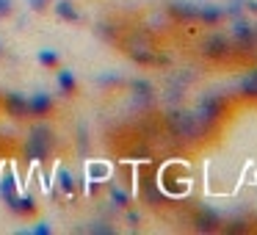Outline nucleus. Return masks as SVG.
<instances>
[{
  "mask_svg": "<svg viewBox=\"0 0 257 235\" xmlns=\"http://www.w3.org/2000/svg\"><path fill=\"white\" fill-rule=\"evenodd\" d=\"M58 191H61L67 199H72V196L78 194V180H75V174L69 172V169H58Z\"/></svg>",
  "mask_w": 257,
  "mask_h": 235,
  "instance_id": "12",
  "label": "nucleus"
},
{
  "mask_svg": "<svg viewBox=\"0 0 257 235\" xmlns=\"http://www.w3.org/2000/svg\"><path fill=\"white\" fill-rule=\"evenodd\" d=\"M56 86H58V94H64V97H75L78 89H80L75 72L72 69H64V67L56 69Z\"/></svg>",
  "mask_w": 257,
  "mask_h": 235,
  "instance_id": "6",
  "label": "nucleus"
},
{
  "mask_svg": "<svg viewBox=\"0 0 257 235\" xmlns=\"http://www.w3.org/2000/svg\"><path fill=\"white\" fill-rule=\"evenodd\" d=\"M56 147V136L47 125H34L28 130V141H25V158L31 163H47L50 152Z\"/></svg>",
  "mask_w": 257,
  "mask_h": 235,
  "instance_id": "1",
  "label": "nucleus"
},
{
  "mask_svg": "<svg viewBox=\"0 0 257 235\" xmlns=\"http://www.w3.org/2000/svg\"><path fill=\"white\" fill-rule=\"evenodd\" d=\"M36 207H39V205H36V199L31 194H17V196H14V202L9 205V210H12L14 216H34Z\"/></svg>",
  "mask_w": 257,
  "mask_h": 235,
  "instance_id": "10",
  "label": "nucleus"
},
{
  "mask_svg": "<svg viewBox=\"0 0 257 235\" xmlns=\"http://www.w3.org/2000/svg\"><path fill=\"white\" fill-rule=\"evenodd\" d=\"M3 53H6V47H3V42H0V56H3Z\"/></svg>",
  "mask_w": 257,
  "mask_h": 235,
  "instance_id": "24",
  "label": "nucleus"
},
{
  "mask_svg": "<svg viewBox=\"0 0 257 235\" xmlns=\"http://www.w3.org/2000/svg\"><path fill=\"white\" fill-rule=\"evenodd\" d=\"M232 39L238 42V45H243V47H251L257 42L254 25L246 23V20H235V23H232Z\"/></svg>",
  "mask_w": 257,
  "mask_h": 235,
  "instance_id": "8",
  "label": "nucleus"
},
{
  "mask_svg": "<svg viewBox=\"0 0 257 235\" xmlns=\"http://www.w3.org/2000/svg\"><path fill=\"white\" fill-rule=\"evenodd\" d=\"M196 227L199 229H216V216H213V213H202V216L196 218Z\"/></svg>",
  "mask_w": 257,
  "mask_h": 235,
  "instance_id": "18",
  "label": "nucleus"
},
{
  "mask_svg": "<svg viewBox=\"0 0 257 235\" xmlns=\"http://www.w3.org/2000/svg\"><path fill=\"white\" fill-rule=\"evenodd\" d=\"M53 108H56V100H53L50 91H34V94L28 97V113H31V119L50 116Z\"/></svg>",
  "mask_w": 257,
  "mask_h": 235,
  "instance_id": "3",
  "label": "nucleus"
},
{
  "mask_svg": "<svg viewBox=\"0 0 257 235\" xmlns=\"http://www.w3.org/2000/svg\"><path fill=\"white\" fill-rule=\"evenodd\" d=\"M227 17V9H218V6H213V3H196V20L194 23H202V25H207V28H213V25H218L221 20Z\"/></svg>",
  "mask_w": 257,
  "mask_h": 235,
  "instance_id": "5",
  "label": "nucleus"
},
{
  "mask_svg": "<svg viewBox=\"0 0 257 235\" xmlns=\"http://www.w3.org/2000/svg\"><path fill=\"white\" fill-rule=\"evenodd\" d=\"M36 61H39L45 69H58L61 67V53L53 50V47H42V50L36 53Z\"/></svg>",
  "mask_w": 257,
  "mask_h": 235,
  "instance_id": "14",
  "label": "nucleus"
},
{
  "mask_svg": "<svg viewBox=\"0 0 257 235\" xmlns=\"http://www.w3.org/2000/svg\"><path fill=\"white\" fill-rule=\"evenodd\" d=\"M3 111L12 119H31L28 113V97L20 94V91H3Z\"/></svg>",
  "mask_w": 257,
  "mask_h": 235,
  "instance_id": "2",
  "label": "nucleus"
},
{
  "mask_svg": "<svg viewBox=\"0 0 257 235\" xmlns=\"http://www.w3.org/2000/svg\"><path fill=\"white\" fill-rule=\"evenodd\" d=\"M238 91H240V97H246V100H257V67L249 69V72L240 78Z\"/></svg>",
  "mask_w": 257,
  "mask_h": 235,
  "instance_id": "13",
  "label": "nucleus"
},
{
  "mask_svg": "<svg viewBox=\"0 0 257 235\" xmlns=\"http://www.w3.org/2000/svg\"><path fill=\"white\" fill-rule=\"evenodd\" d=\"M14 12V0H0V20H6Z\"/></svg>",
  "mask_w": 257,
  "mask_h": 235,
  "instance_id": "22",
  "label": "nucleus"
},
{
  "mask_svg": "<svg viewBox=\"0 0 257 235\" xmlns=\"http://www.w3.org/2000/svg\"><path fill=\"white\" fill-rule=\"evenodd\" d=\"M20 194V185H17V177H14L12 169H6L3 172V177H0V199L6 202V207L14 202V196Z\"/></svg>",
  "mask_w": 257,
  "mask_h": 235,
  "instance_id": "9",
  "label": "nucleus"
},
{
  "mask_svg": "<svg viewBox=\"0 0 257 235\" xmlns=\"http://www.w3.org/2000/svg\"><path fill=\"white\" fill-rule=\"evenodd\" d=\"M25 232L28 235H53V227L47 221H39V224H34V227H28Z\"/></svg>",
  "mask_w": 257,
  "mask_h": 235,
  "instance_id": "19",
  "label": "nucleus"
},
{
  "mask_svg": "<svg viewBox=\"0 0 257 235\" xmlns=\"http://www.w3.org/2000/svg\"><path fill=\"white\" fill-rule=\"evenodd\" d=\"M169 14H172L177 23H194L196 20V3H191V0H172V3H169Z\"/></svg>",
  "mask_w": 257,
  "mask_h": 235,
  "instance_id": "7",
  "label": "nucleus"
},
{
  "mask_svg": "<svg viewBox=\"0 0 257 235\" xmlns=\"http://www.w3.org/2000/svg\"><path fill=\"white\" fill-rule=\"evenodd\" d=\"M108 196H111V205H113V207H130V202H133V196H130L127 191L122 188V185H111Z\"/></svg>",
  "mask_w": 257,
  "mask_h": 235,
  "instance_id": "16",
  "label": "nucleus"
},
{
  "mask_svg": "<svg viewBox=\"0 0 257 235\" xmlns=\"http://www.w3.org/2000/svg\"><path fill=\"white\" fill-rule=\"evenodd\" d=\"M202 53H205V58H213V61H221V58H227L229 53H232V42L227 39V36L216 34L210 36V39L202 42Z\"/></svg>",
  "mask_w": 257,
  "mask_h": 235,
  "instance_id": "4",
  "label": "nucleus"
},
{
  "mask_svg": "<svg viewBox=\"0 0 257 235\" xmlns=\"http://www.w3.org/2000/svg\"><path fill=\"white\" fill-rule=\"evenodd\" d=\"M133 91H136V94H141V97H150L152 94V86L147 83V80H133Z\"/></svg>",
  "mask_w": 257,
  "mask_h": 235,
  "instance_id": "20",
  "label": "nucleus"
},
{
  "mask_svg": "<svg viewBox=\"0 0 257 235\" xmlns=\"http://www.w3.org/2000/svg\"><path fill=\"white\" fill-rule=\"evenodd\" d=\"M50 3L53 0H28V9H34V12H47Z\"/></svg>",
  "mask_w": 257,
  "mask_h": 235,
  "instance_id": "21",
  "label": "nucleus"
},
{
  "mask_svg": "<svg viewBox=\"0 0 257 235\" xmlns=\"http://www.w3.org/2000/svg\"><path fill=\"white\" fill-rule=\"evenodd\" d=\"M108 172H111V166L108 163H91L89 166V180H108Z\"/></svg>",
  "mask_w": 257,
  "mask_h": 235,
  "instance_id": "17",
  "label": "nucleus"
},
{
  "mask_svg": "<svg viewBox=\"0 0 257 235\" xmlns=\"http://www.w3.org/2000/svg\"><path fill=\"white\" fill-rule=\"evenodd\" d=\"M243 6H246V9H249V12H254V14H257V0H246Z\"/></svg>",
  "mask_w": 257,
  "mask_h": 235,
  "instance_id": "23",
  "label": "nucleus"
},
{
  "mask_svg": "<svg viewBox=\"0 0 257 235\" xmlns=\"http://www.w3.org/2000/svg\"><path fill=\"white\" fill-rule=\"evenodd\" d=\"M53 12H56V17L61 20V23H69V25L80 20V12L75 9L72 0H56V3H53Z\"/></svg>",
  "mask_w": 257,
  "mask_h": 235,
  "instance_id": "11",
  "label": "nucleus"
},
{
  "mask_svg": "<svg viewBox=\"0 0 257 235\" xmlns=\"http://www.w3.org/2000/svg\"><path fill=\"white\" fill-rule=\"evenodd\" d=\"M199 116L202 119H216L218 113H221V97H216V94H207L205 100H202V105H199Z\"/></svg>",
  "mask_w": 257,
  "mask_h": 235,
  "instance_id": "15",
  "label": "nucleus"
}]
</instances>
